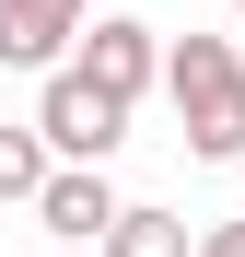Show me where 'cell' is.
Instances as JSON below:
<instances>
[{"mask_svg":"<svg viewBox=\"0 0 245 257\" xmlns=\"http://www.w3.org/2000/svg\"><path fill=\"white\" fill-rule=\"evenodd\" d=\"M163 94L187 117V152L198 164H233L245 152V59L222 35H187V47H163Z\"/></svg>","mask_w":245,"mask_h":257,"instance_id":"6da1fadb","label":"cell"},{"mask_svg":"<svg viewBox=\"0 0 245 257\" xmlns=\"http://www.w3.org/2000/svg\"><path fill=\"white\" fill-rule=\"evenodd\" d=\"M35 141H47V164H105L117 141H129V105H117L82 59H59L47 94H35Z\"/></svg>","mask_w":245,"mask_h":257,"instance_id":"7a4b0ae2","label":"cell"},{"mask_svg":"<svg viewBox=\"0 0 245 257\" xmlns=\"http://www.w3.org/2000/svg\"><path fill=\"white\" fill-rule=\"evenodd\" d=\"M82 35V0H0V70H59Z\"/></svg>","mask_w":245,"mask_h":257,"instance_id":"3957f363","label":"cell"},{"mask_svg":"<svg viewBox=\"0 0 245 257\" xmlns=\"http://www.w3.org/2000/svg\"><path fill=\"white\" fill-rule=\"evenodd\" d=\"M35 222L94 245V234L117 222V187H105V164H47V176H35Z\"/></svg>","mask_w":245,"mask_h":257,"instance_id":"277c9868","label":"cell"},{"mask_svg":"<svg viewBox=\"0 0 245 257\" xmlns=\"http://www.w3.org/2000/svg\"><path fill=\"white\" fill-rule=\"evenodd\" d=\"M82 70H94V82H105L117 105H140V94H152V70H163V47H152V24H129V12H105L94 35H82Z\"/></svg>","mask_w":245,"mask_h":257,"instance_id":"5b68a950","label":"cell"},{"mask_svg":"<svg viewBox=\"0 0 245 257\" xmlns=\"http://www.w3.org/2000/svg\"><path fill=\"white\" fill-rule=\"evenodd\" d=\"M94 245L105 257H187V222H175V210H117Z\"/></svg>","mask_w":245,"mask_h":257,"instance_id":"8992f818","label":"cell"},{"mask_svg":"<svg viewBox=\"0 0 245 257\" xmlns=\"http://www.w3.org/2000/svg\"><path fill=\"white\" fill-rule=\"evenodd\" d=\"M35 176H47V141L35 128H0V199H35Z\"/></svg>","mask_w":245,"mask_h":257,"instance_id":"52a82bcc","label":"cell"},{"mask_svg":"<svg viewBox=\"0 0 245 257\" xmlns=\"http://www.w3.org/2000/svg\"><path fill=\"white\" fill-rule=\"evenodd\" d=\"M198 257H245V222H222V234H210V245H198Z\"/></svg>","mask_w":245,"mask_h":257,"instance_id":"ba28073f","label":"cell"},{"mask_svg":"<svg viewBox=\"0 0 245 257\" xmlns=\"http://www.w3.org/2000/svg\"><path fill=\"white\" fill-rule=\"evenodd\" d=\"M233 12H245V0H233Z\"/></svg>","mask_w":245,"mask_h":257,"instance_id":"9c48e42d","label":"cell"}]
</instances>
